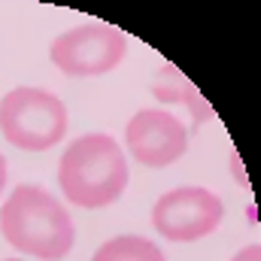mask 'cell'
<instances>
[{"label": "cell", "instance_id": "1", "mask_svg": "<svg viewBox=\"0 0 261 261\" xmlns=\"http://www.w3.org/2000/svg\"><path fill=\"white\" fill-rule=\"evenodd\" d=\"M0 234L18 252L43 261H61L76 240L70 213L37 186H18L6 197L0 206Z\"/></svg>", "mask_w": 261, "mask_h": 261}, {"label": "cell", "instance_id": "2", "mask_svg": "<svg viewBox=\"0 0 261 261\" xmlns=\"http://www.w3.org/2000/svg\"><path fill=\"white\" fill-rule=\"evenodd\" d=\"M58 186L76 206H110L128 186V161L122 146L107 134H85L73 140L58 164Z\"/></svg>", "mask_w": 261, "mask_h": 261}, {"label": "cell", "instance_id": "3", "mask_svg": "<svg viewBox=\"0 0 261 261\" xmlns=\"http://www.w3.org/2000/svg\"><path fill=\"white\" fill-rule=\"evenodd\" d=\"M0 134L28 152H46L67 134V107L43 88H12L0 100Z\"/></svg>", "mask_w": 261, "mask_h": 261}, {"label": "cell", "instance_id": "4", "mask_svg": "<svg viewBox=\"0 0 261 261\" xmlns=\"http://www.w3.org/2000/svg\"><path fill=\"white\" fill-rule=\"evenodd\" d=\"M128 37L113 24H79L52 43V64L67 76H103L122 64Z\"/></svg>", "mask_w": 261, "mask_h": 261}, {"label": "cell", "instance_id": "5", "mask_svg": "<svg viewBox=\"0 0 261 261\" xmlns=\"http://www.w3.org/2000/svg\"><path fill=\"white\" fill-rule=\"evenodd\" d=\"M225 216L222 200L197 186L173 189L161 195L152 206V225L161 237L176 240V243H192L219 228Z\"/></svg>", "mask_w": 261, "mask_h": 261}, {"label": "cell", "instance_id": "6", "mask_svg": "<svg viewBox=\"0 0 261 261\" xmlns=\"http://www.w3.org/2000/svg\"><path fill=\"white\" fill-rule=\"evenodd\" d=\"M130 155L146 167H167L189 146L186 125L164 110H140L125 130Z\"/></svg>", "mask_w": 261, "mask_h": 261}, {"label": "cell", "instance_id": "7", "mask_svg": "<svg viewBox=\"0 0 261 261\" xmlns=\"http://www.w3.org/2000/svg\"><path fill=\"white\" fill-rule=\"evenodd\" d=\"M152 94L161 100V103H186L192 110V119H195V128L213 119V107L203 100V94L197 91L195 85L182 76V70L173 64L158 67L155 79H152Z\"/></svg>", "mask_w": 261, "mask_h": 261}, {"label": "cell", "instance_id": "8", "mask_svg": "<svg viewBox=\"0 0 261 261\" xmlns=\"http://www.w3.org/2000/svg\"><path fill=\"white\" fill-rule=\"evenodd\" d=\"M91 261H164V252L146 237H113Z\"/></svg>", "mask_w": 261, "mask_h": 261}, {"label": "cell", "instance_id": "9", "mask_svg": "<svg viewBox=\"0 0 261 261\" xmlns=\"http://www.w3.org/2000/svg\"><path fill=\"white\" fill-rule=\"evenodd\" d=\"M231 261H261V246H258V243H252V246L240 249V252H237Z\"/></svg>", "mask_w": 261, "mask_h": 261}, {"label": "cell", "instance_id": "10", "mask_svg": "<svg viewBox=\"0 0 261 261\" xmlns=\"http://www.w3.org/2000/svg\"><path fill=\"white\" fill-rule=\"evenodd\" d=\"M3 186H6V158L0 155V192H3Z\"/></svg>", "mask_w": 261, "mask_h": 261}, {"label": "cell", "instance_id": "11", "mask_svg": "<svg viewBox=\"0 0 261 261\" xmlns=\"http://www.w3.org/2000/svg\"><path fill=\"white\" fill-rule=\"evenodd\" d=\"M6 261H21V258H6Z\"/></svg>", "mask_w": 261, "mask_h": 261}]
</instances>
